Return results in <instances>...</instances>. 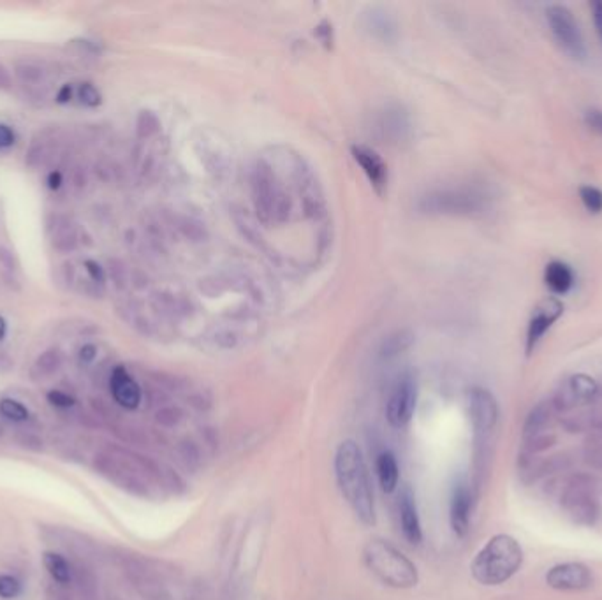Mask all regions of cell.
I'll list each match as a JSON object with an SVG mask.
<instances>
[{
  "label": "cell",
  "mask_w": 602,
  "mask_h": 600,
  "mask_svg": "<svg viewBox=\"0 0 602 600\" xmlns=\"http://www.w3.org/2000/svg\"><path fill=\"white\" fill-rule=\"evenodd\" d=\"M80 99L83 104L94 108L101 104V94L92 83H83L80 86Z\"/></svg>",
  "instance_id": "cell-28"
},
{
  "label": "cell",
  "mask_w": 602,
  "mask_h": 600,
  "mask_svg": "<svg viewBox=\"0 0 602 600\" xmlns=\"http://www.w3.org/2000/svg\"><path fill=\"white\" fill-rule=\"evenodd\" d=\"M51 243L58 252H73L78 245V233L71 220L57 217L51 226Z\"/></svg>",
  "instance_id": "cell-19"
},
{
  "label": "cell",
  "mask_w": 602,
  "mask_h": 600,
  "mask_svg": "<svg viewBox=\"0 0 602 600\" xmlns=\"http://www.w3.org/2000/svg\"><path fill=\"white\" fill-rule=\"evenodd\" d=\"M4 335H5V320L0 318V340L4 338Z\"/></svg>",
  "instance_id": "cell-41"
},
{
  "label": "cell",
  "mask_w": 602,
  "mask_h": 600,
  "mask_svg": "<svg viewBox=\"0 0 602 600\" xmlns=\"http://www.w3.org/2000/svg\"><path fill=\"white\" fill-rule=\"evenodd\" d=\"M13 360L5 351H0V372H9L13 368Z\"/></svg>",
  "instance_id": "cell-37"
},
{
  "label": "cell",
  "mask_w": 602,
  "mask_h": 600,
  "mask_svg": "<svg viewBox=\"0 0 602 600\" xmlns=\"http://www.w3.org/2000/svg\"><path fill=\"white\" fill-rule=\"evenodd\" d=\"M416 400H418L416 381L410 375L399 379V382L391 390V395L386 405V416L390 425L395 428H403L405 425H409L416 410Z\"/></svg>",
  "instance_id": "cell-9"
},
{
  "label": "cell",
  "mask_w": 602,
  "mask_h": 600,
  "mask_svg": "<svg viewBox=\"0 0 602 600\" xmlns=\"http://www.w3.org/2000/svg\"><path fill=\"white\" fill-rule=\"evenodd\" d=\"M335 476L338 488L364 524H375V500L362 449L356 442H342L335 454Z\"/></svg>",
  "instance_id": "cell-1"
},
{
  "label": "cell",
  "mask_w": 602,
  "mask_h": 600,
  "mask_svg": "<svg viewBox=\"0 0 602 600\" xmlns=\"http://www.w3.org/2000/svg\"><path fill=\"white\" fill-rule=\"evenodd\" d=\"M544 282L553 294L562 296L572 287L574 273L562 261H552L544 270Z\"/></svg>",
  "instance_id": "cell-18"
},
{
  "label": "cell",
  "mask_w": 602,
  "mask_h": 600,
  "mask_svg": "<svg viewBox=\"0 0 602 600\" xmlns=\"http://www.w3.org/2000/svg\"><path fill=\"white\" fill-rule=\"evenodd\" d=\"M550 425H552V405L550 403H539L537 407H534L530 410V414L525 421L523 439L526 442L548 435Z\"/></svg>",
  "instance_id": "cell-16"
},
{
  "label": "cell",
  "mask_w": 602,
  "mask_h": 600,
  "mask_svg": "<svg viewBox=\"0 0 602 600\" xmlns=\"http://www.w3.org/2000/svg\"><path fill=\"white\" fill-rule=\"evenodd\" d=\"M62 272H64V282H67V283L75 282V268H73L71 263H66L62 266Z\"/></svg>",
  "instance_id": "cell-39"
},
{
  "label": "cell",
  "mask_w": 602,
  "mask_h": 600,
  "mask_svg": "<svg viewBox=\"0 0 602 600\" xmlns=\"http://www.w3.org/2000/svg\"><path fill=\"white\" fill-rule=\"evenodd\" d=\"M14 73H16L18 80L22 81L23 85L38 86V85L46 81V69L42 66L32 64V62L18 64L16 69H14Z\"/></svg>",
  "instance_id": "cell-22"
},
{
  "label": "cell",
  "mask_w": 602,
  "mask_h": 600,
  "mask_svg": "<svg viewBox=\"0 0 602 600\" xmlns=\"http://www.w3.org/2000/svg\"><path fill=\"white\" fill-rule=\"evenodd\" d=\"M353 156L362 166L364 175L373 184V187L379 193H382V189L388 184V166L384 164V160L381 159V156L375 150L363 147V145L353 147Z\"/></svg>",
  "instance_id": "cell-15"
},
{
  "label": "cell",
  "mask_w": 602,
  "mask_h": 600,
  "mask_svg": "<svg viewBox=\"0 0 602 600\" xmlns=\"http://www.w3.org/2000/svg\"><path fill=\"white\" fill-rule=\"evenodd\" d=\"M0 264L5 268V272H16V263H14V255L7 250V248H4V246H0Z\"/></svg>",
  "instance_id": "cell-34"
},
{
  "label": "cell",
  "mask_w": 602,
  "mask_h": 600,
  "mask_svg": "<svg viewBox=\"0 0 602 600\" xmlns=\"http://www.w3.org/2000/svg\"><path fill=\"white\" fill-rule=\"evenodd\" d=\"M44 567L49 572L51 579L57 581L58 585H71L75 579V565L67 560L66 557L48 551L44 553Z\"/></svg>",
  "instance_id": "cell-20"
},
{
  "label": "cell",
  "mask_w": 602,
  "mask_h": 600,
  "mask_svg": "<svg viewBox=\"0 0 602 600\" xmlns=\"http://www.w3.org/2000/svg\"><path fill=\"white\" fill-rule=\"evenodd\" d=\"M410 344H412V335H409L407 331H399L384 342L382 356H386V358L397 356L403 349H407Z\"/></svg>",
  "instance_id": "cell-24"
},
{
  "label": "cell",
  "mask_w": 602,
  "mask_h": 600,
  "mask_svg": "<svg viewBox=\"0 0 602 600\" xmlns=\"http://www.w3.org/2000/svg\"><path fill=\"white\" fill-rule=\"evenodd\" d=\"M7 88H11V76L7 69L0 64V90H7Z\"/></svg>",
  "instance_id": "cell-38"
},
{
  "label": "cell",
  "mask_w": 602,
  "mask_h": 600,
  "mask_svg": "<svg viewBox=\"0 0 602 600\" xmlns=\"http://www.w3.org/2000/svg\"><path fill=\"white\" fill-rule=\"evenodd\" d=\"M95 353H97V349H95L92 344H86V345H83L80 351L81 361H85V363H90V361L95 358Z\"/></svg>",
  "instance_id": "cell-36"
},
{
  "label": "cell",
  "mask_w": 602,
  "mask_h": 600,
  "mask_svg": "<svg viewBox=\"0 0 602 600\" xmlns=\"http://www.w3.org/2000/svg\"><path fill=\"white\" fill-rule=\"evenodd\" d=\"M563 305L557 298L544 300L535 312L532 314L528 327H526V354H532V351L537 347L541 338L548 333V329L553 326V322L562 316Z\"/></svg>",
  "instance_id": "cell-11"
},
{
  "label": "cell",
  "mask_w": 602,
  "mask_h": 600,
  "mask_svg": "<svg viewBox=\"0 0 602 600\" xmlns=\"http://www.w3.org/2000/svg\"><path fill=\"white\" fill-rule=\"evenodd\" d=\"M580 200L590 213H601L602 191L592 185H583L580 189Z\"/></svg>",
  "instance_id": "cell-25"
},
{
  "label": "cell",
  "mask_w": 602,
  "mask_h": 600,
  "mask_svg": "<svg viewBox=\"0 0 602 600\" xmlns=\"http://www.w3.org/2000/svg\"><path fill=\"white\" fill-rule=\"evenodd\" d=\"M48 400L51 405L58 407V408H69L75 405V399L64 391H49L48 393Z\"/></svg>",
  "instance_id": "cell-29"
},
{
  "label": "cell",
  "mask_w": 602,
  "mask_h": 600,
  "mask_svg": "<svg viewBox=\"0 0 602 600\" xmlns=\"http://www.w3.org/2000/svg\"><path fill=\"white\" fill-rule=\"evenodd\" d=\"M0 414L13 423H25L31 416L29 408L23 403L13 400V399L0 400Z\"/></svg>",
  "instance_id": "cell-23"
},
{
  "label": "cell",
  "mask_w": 602,
  "mask_h": 600,
  "mask_svg": "<svg viewBox=\"0 0 602 600\" xmlns=\"http://www.w3.org/2000/svg\"><path fill=\"white\" fill-rule=\"evenodd\" d=\"M85 266H86V272L90 273V281H94L95 283H99V285L104 282L103 268H101L97 263H94V261H86Z\"/></svg>",
  "instance_id": "cell-33"
},
{
  "label": "cell",
  "mask_w": 602,
  "mask_h": 600,
  "mask_svg": "<svg viewBox=\"0 0 602 600\" xmlns=\"http://www.w3.org/2000/svg\"><path fill=\"white\" fill-rule=\"evenodd\" d=\"M110 388H112V395L115 401L127 408V410H134L139 407L141 403V388L139 384L130 377V373L121 368V366H117L113 372H112V377H110Z\"/></svg>",
  "instance_id": "cell-14"
},
{
  "label": "cell",
  "mask_w": 602,
  "mask_h": 600,
  "mask_svg": "<svg viewBox=\"0 0 602 600\" xmlns=\"http://www.w3.org/2000/svg\"><path fill=\"white\" fill-rule=\"evenodd\" d=\"M95 470L121 489L138 497H148L154 482H161V467L136 452L112 447L95 456Z\"/></svg>",
  "instance_id": "cell-2"
},
{
  "label": "cell",
  "mask_w": 602,
  "mask_h": 600,
  "mask_svg": "<svg viewBox=\"0 0 602 600\" xmlns=\"http://www.w3.org/2000/svg\"><path fill=\"white\" fill-rule=\"evenodd\" d=\"M520 542L506 533L491 537L472 561V576L484 587H497L509 581L522 567Z\"/></svg>",
  "instance_id": "cell-3"
},
{
  "label": "cell",
  "mask_w": 602,
  "mask_h": 600,
  "mask_svg": "<svg viewBox=\"0 0 602 600\" xmlns=\"http://www.w3.org/2000/svg\"><path fill=\"white\" fill-rule=\"evenodd\" d=\"M565 515L581 526H592L599 518V504L592 480L576 476L567 482L562 493Z\"/></svg>",
  "instance_id": "cell-6"
},
{
  "label": "cell",
  "mask_w": 602,
  "mask_h": 600,
  "mask_svg": "<svg viewBox=\"0 0 602 600\" xmlns=\"http://www.w3.org/2000/svg\"><path fill=\"white\" fill-rule=\"evenodd\" d=\"M71 94H73V88H71L69 85L62 86V90H60V92H58V95H57L58 103H67V101L71 99Z\"/></svg>",
  "instance_id": "cell-40"
},
{
  "label": "cell",
  "mask_w": 602,
  "mask_h": 600,
  "mask_svg": "<svg viewBox=\"0 0 602 600\" xmlns=\"http://www.w3.org/2000/svg\"><path fill=\"white\" fill-rule=\"evenodd\" d=\"M585 121H587V125H589L592 130H596V132L602 134V112H599V110H589V112L585 113Z\"/></svg>",
  "instance_id": "cell-30"
},
{
  "label": "cell",
  "mask_w": 602,
  "mask_h": 600,
  "mask_svg": "<svg viewBox=\"0 0 602 600\" xmlns=\"http://www.w3.org/2000/svg\"><path fill=\"white\" fill-rule=\"evenodd\" d=\"M363 559L368 570L386 587L407 590L418 585L416 565L384 539H370L364 544Z\"/></svg>",
  "instance_id": "cell-4"
},
{
  "label": "cell",
  "mask_w": 602,
  "mask_h": 600,
  "mask_svg": "<svg viewBox=\"0 0 602 600\" xmlns=\"http://www.w3.org/2000/svg\"><path fill=\"white\" fill-rule=\"evenodd\" d=\"M599 393H601V388L596 379L585 373H576L567 379L561 393L553 401V407L557 410H571L578 405L592 403L599 397Z\"/></svg>",
  "instance_id": "cell-10"
},
{
  "label": "cell",
  "mask_w": 602,
  "mask_h": 600,
  "mask_svg": "<svg viewBox=\"0 0 602 600\" xmlns=\"http://www.w3.org/2000/svg\"><path fill=\"white\" fill-rule=\"evenodd\" d=\"M62 366V353L57 347H51L48 351H44L40 358L34 363L32 373L36 379H46L55 375Z\"/></svg>",
  "instance_id": "cell-21"
},
{
  "label": "cell",
  "mask_w": 602,
  "mask_h": 600,
  "mask_svg": "<svg viewBox=\"0 0 602 600\" xmlns=\"http://www.w3.org/2000/svg\"><path fill=\"white\" fill-rule=\"evenodd\" d=\"M469 414L474 430L478 460H482L488 454V445L499 423V403L490 391L472 388L469 391Z\"/></svg>",
  "instance_id": "cell-5"
},
{
  "label": "cell",
  "mask_w": 602,
  "mask_h": 600,
  "mask_svg": "<svg viewBox=\"0 0 602 600\" xmlns=\"http://www.w3.org/2000/svg\"><path fill=\"white\" fill-rule=\"evenodd\" d=\"M399 515H400V526L403 537L410 544H419L423 541V532H421V521L418 515V506H416V497L409 486L401 488L400 497H399Z\"/></svg>",
  "instance_id": "cell-13"
},
{
  "label": "cell",
  "mask_w": 602,
  "mask_h": 600,
  "mask_svg": "<svg viewBox=\"0 0 602 600\" xmlns=\"http://www.w3.org/2000/svg\"><path fill=\"white\" fill-rule=\"evenodd\" d=\"M22 592V585L14 576L2 574L0 576V597L2 599H16Z\"/></svg>",
  "instance_id": "cell-26"
},
{
  "label": "cell",
  "mask_w": 602,
  "mask_h": 600,
  "mask_svg": "<svg viewBox=\"0 0 602 600\" xmlns=\"http://www.w3.org/2000/svg\"><path fill=\"white\" fill-rule=\"evenodd\" d=\"M590 9H592V18H594V25H596V31H598V36L599 40H602V2L601 0H596L590 4Z\"/></svg>",
  "instance_id": "cell-32"
},
{
  "label": "cell",
  "mask_w": 602,
  "mask_h": 600,
  "mask_svg": "<svg viewBox=\"0 0 602 600\" xmlns=\"http://www.w3.org/2000/svg\"><path fill=\"white\" fill-rule=\"evenodd\" d=\"M594 572L581 561H565L552 567L546 574V585L559 592H583L594 587Z\"/></svg>",
  "instance_id": "cell-8"
},
{
  "label": "cell",
  "mask_w": 602,
  "mask_h": 600,
  "mask_svg": "<svg viewBox=\"0 0 602 600\" xmlns=\"http://www.w3.org/2000/svg\"><path fill=\"white\" fill-rule=\"evenodd\" d=\"M57 600H67L64 596H60V597H57Z\"/></svg>",
  "instance_id": "cell-42"
},
{
  "label": "cell",
  "mask_w": 602,
  "mask_h": 600,
  "mask_svg": "<svg viewBox=\"0 0 602 600\" xmlns=\"http://www.w3.org/2000/svg\"><path fill=\"white\" fill-rule=\"evenodd\" d=\"M474 495L467 482H458L451 495L449 520L451 528L458 537H465L471 528V513H472Z\"/></svg>",
  "instance_id": "cell-12"
},
{
  "label": "cell",
  "mask_w": 602,
  "mask_h": 600,
  "mask_svg": "<svg viewBox=\"0 0 602 600\" xmlns=\"http://www.w3.org/2000/svg\"><path fill=\"white\" fill-rule=\"evenodd\" d=\"M546 20L563 51L576 60H583L587 57V48L572 13L563 5H550L546 9Z\"/></svg>",
  "instance_id": "cell-7"
},
{
  "label": "cell",
  "mask_w": 602,
  "mask_h": 600,
  "mask_svg": "<svg viewBox=\"0 0 602 600\" xmlns=\"http://www.w3.org/2000/svg\"><path fill=\"white\" fill-rule=\"evenodd\" d=\"M375 467H377V478L381 482V489L384 493H393L399 488V479H400V470H399L395 454L391 451H382L377 456Z\"/></svg>",
  "instance_id": "cell-17"
},
{
  "label": "cell",
  "mask_w": 602,
  "mask_h": 600,
  "mask_svg": "<svg viewBox=\"0 0 602 600\" xmlns=\"http://www.w3.org/2000/svg\"><path fill=\"white\" fill-rule=\"evenodd\" d=\"M16 136H14V130L9 127V125H4L0 123V148H7L14 143Z\"/></svg>",
  "instance_id": "cell-31"
},
{
  "label": "cell",
  "mask_w": 602,
  "mask_h": 600,
  "mask_svg": "<svg viewBox=\"0 0 602 600\" xmlns=\"http://www.w3.org/2000/svg\"><path fill=\"white\" fill-rule=\"evenodd\" d=\"M585 454H587L589 463H592L594 467H598V469H601L602 470V437L589 439Z\"/></svg>",
  "instance_id": "cell-27"
},
{
  "label": "cell",
  "mask_w": 602,
  "mask_h": 600,
  "mask_svg": "<svg viewBox=\"0 0 602 600\" xmlns=\"http://www.w3.org/2000/svg\"><path fill=\"white\" fill-rule=\"evenodd\" d=\"M80 291L83 294L88 296H97L99 294V283L94 281H80Z\"/></svg>",
  "instance_id": "cell-35"
}]
</instances>
